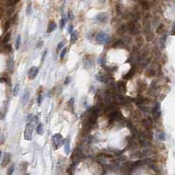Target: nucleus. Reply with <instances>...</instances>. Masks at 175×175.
<instances>
[{
  "label": "nucleus",
  "mask_w": 175,
  "mask_h": 175,
  "mask_svg": "<svg viewBox=\"0 0 175 175\" xmlns=\"http://www.w3.org/2000/svg\"><path fill=\"white\" fill-rule=\"evenodd\" d=\"M110 38L108 34L106 33L105 32H99L95 35V41L98 44L100 45H105L109 41Z\"/></svg>",
  "instance_id": "1"
},
{
  "label": "nucleus",
  "mask_w": 175,
  "mask_h": 175,
  "mask_svg": "<svg viewBox=\"0 0 175 175\" xmlns=\"http://www.w3.org/2000/svg\"><path fill=\"white\" fill-rule=\"evenodd\" d=\"M52 142H53V148L55 150H57L61 147V145L64 143V139L62 135L60 134H55L52 137Z\"/></svg>",
  "instance_id": "2"
},
{
  "label": "nucleus",
  "mask_w": 175,
  "mask_h": 175,
  "mask_svg": "<svg viewBox=\"0 0 175 175\" xmlns=\"http://www.w3.org/2000/svg\"><path fill=\"white\" fill-rule=\"evenodd\" d=\"M127 31L130 32V33H132V34H138L140 32L139 28H138V27L136 25V22H134V21L130 22V23L127 26Z\"/></svg>",
  "instance_id": "3"
},
{
  "label": "nucleus",
  "mask_w": 175,
  "mask_h": 175,
  "mask_svg": "<svg viewBox=\"0 0 175 175\" xmlns=\"http://www.w3.org/2000/svg\"><path fill=\"white\" fill-rule=\"evenodd\" d=\"M38 72H39V69L37 67H32L29 70V71H28V77H29V79L30 80L34 79L36 77V76L38 75Z\"/></svg>",
  "instance_id": "4"
},
{
  "label": "nucleus",
  "mask_w": 175,
  "mask_h": 175,
  "mask_svg": "<svg viewBox=\"0 0 175 175\" xmlns=\"http://www.w3.org/2000/svg\"><path fill=\"white\" fill-rule=\"evenodd\" d=\"M95 19L98 22H101V23H106V22L108 20V16H107V13L106 12H101V13L98 14L97 16L95 17Z\"/></svg>",
  "instance_id": "5"
},
{
  "label": "nucleus",
  "mask_w": 175,
  "mask_h": 175,
  "mask_svg": "<svg viewBox=\"0 0 175 175\" xmlns=\"http://www.w3.org/2000/svg\"><path fill=\"white\" fill-rule=\"evenodd\" d=\"M152 115L155 118H159L160 117V115H161V112H160V105H159V102H157L155 106H154L153 109H152Z\"/></svg>",
  "instance_id": "6"
},
{
  "label": "nucleus",
  "mask_w": 175,
  "mask_h": 175,
  "mask_svg": "<svg viewBox=\"0 0 175 175\" xmlns=\"http://www.w3.org/2000/svg\"><path fill=\"white\" fill-rule=\"evenodd\" d=\"M29 98H30V93L29 91H26L23 94V97H22V104L23 106L27 104V102L29 101Z\"/></svg>",
  "instance_id": "7"
},
{
  "label": "nucleus",
  "mask_w": 175,
  "mask_h": 175,
  "mask_svg": "<svg viewBox=\"0 0 175 175\" xmlns=\"http://www.w3.org/2000/svg\"><path fill=\"white\" fill-rule=\"evenodd\" d=\"M117 89L120 93H125V91H126V85H125V83L122 82V81H119L117 83Z\"/></svg>",
  "instance_id": "8"
},
{
  "label": "nucleus",
  "mask_w": 175,
  "mask_h": 175,
  "mask_svg": "<svg viewBox=\"0 0 175 175\" xmlns=\"http://www.w3.org/2000/svg\"><path fill=\"white\" fill-rule=\"evenodd\" d=\"M135 73H136V68L133 67V68H132L131 70H130V71L126 74V75H124V76H123V79H125V80L129 79L130 77H132L133 76H134Z\"/></svg>",
  "instance_id": "9"
},
{
  "label": "nucleus",
  "mask_w": 175,
  "mask_h": 175,
  "mask_svg": "<svg viewBox=\"0 0 175 175\" xmlns=\"http://www.w3.org/2000/svg\"><path fill=\"white\" fill-rule=\"evenodd\" d=\"M64 152L66 154L70 153V151H71V146H70V138H67V139L64 141Z\"/></svg>",
  "instance_id": "10"
},
{
  "label": "nucleus",
  "mask_w": 175,
  "mask_h": 175,
  "mask_svg": "<svg viewBox=\"0 0 175 175\" xmlns=\"http://www.w3.org/2000/svg\"><path fill=\"white\" fill-rule=\"evenodd\" d=\"M55 27H56V26H55V22L51 21L49 24V26H48V30H47V33H52L53 31H54L55 29Z\"/></svg>",
  "instance_id": "11"
},
{
  "label": "nucleus",
  "mask_w": 175,
  "mask_h": 175,
  "mask_svg": "<svg viewBox=\"0 0 175 175\" xmlns=\"http://www.w3.org/2000/svg\"><path fill=\"white\" fill-rule=\"evenodd\" d=\"M71 34V43H75V42L77 41V38H78V33H77V31H73Z\"/></svg>",
  "instance_id": "12"
},
{
  "label": "nucleus",
  "mask_w": 175,
  "mask_h": 175,
  "mask_svg": "<svg viewBox=\"0 0 175 175\" xmlns=\"http://www.w3.org/2000/svg\"><path fill=\"white\" fill-rule=\"evenodd\" d=\"M10 159H11V155H10V153H5V158H4L3 163H2V166L3 167L5 166L6 164L9 163V161H10Z\"/></svg>",
  "instance_id": "13"
},
{
  "label": "nucleus",
  "mask_w": 175,
  "mask_h": 175,
  "mask_svg": "<svg viewBox=\"0 0 175 175\" xmlns=\"http://www.w3.org/2000/svg\"><path fill=\"white\" fill-rule=\"evenodd\" d=\"M97 78H98V79L102 83H107L108 82V77H107L106 75H103V74H99L98 77H97Z\"/></svg>",
  "instance_id": "14"
},
{
  "label": "nucleus",
  "mask_w": 175,
  "mask_h": 175,
  "mask_svg": "<svg viewBox=\"0 0 175 175\" xmlns=\"http://www.w3.org/2000/svg\"><path fill=\"white\" fill-rule=\"evenodd\" d=\"M125 46V43H124V41L122 40H118L115 44L114 45V48H124Z\"/></svg>",
  "instance_id": "15"
},
{
  "label": "nucleus",
  "mask_w": 175,
  "mask_h": 175,
  "mask_svg": "<svg viewBox=\"0 0 175 175\" xmlns=\"http://www.w3.org/2000/svg\"><path fill=\"white\" fill-rule=\"evenodd\" d=\"M36 131H37V134L39 135L43 134V126L41 123H38V126L36 127Z\"/></svg>",
  "instance_id": "16"
},
{
  "label": "nucleus",
  "mask_w": 175,
  "mask_h": 175,
  "mask_svg": "<svg viewBox=\"0 0 175 175\" xmlns=\"http://www.w3.org/2000/svg\"><path fill=\"white\" fill-rule=\"evenodd\" d=\"M10 39H11V33H7L5 35V37H4V39H3V43L4 44L8 43L9 41H10Z\"/></svg>",
  "instance_id": "17"
},
{
  "label": "nucleus",
  "mask_w": 175,
  "mask_h": 175,
  "mask_svg": "<svg viewBox=\"0 0 175 175\" xmlns=\"http://www.w3.org/2000/svg\"><path fill=\"white\" fill-rule=\"evenodd\" d=\"M140 4H141V5H142L143 10H148V9H149V4H148L147 1H145V0H141Z\"/></svg>",
  "instance_id": "18"
},
{
  "label": "nucleus",
  "mask_w": 175,
  "mask_h": 175,
  "mask_svg": "<svg viewBox=\"0 0 175 175\" xmlns=\"http://www.w3.org/2000/svg\"><path fill=\"white\" fill-rule=\"evenodd\" d=\"M142 125H143L145 128H149V127L151 126V120H149V119H143V120H142Z\"/></svg>",
  "instance_id": "19"
},
{
  "label": "nucleus",
  "mask_w": 175,
  "mask_h": 175,
  "mask_svg": "<svg viewBox=\"0 0 175 175\" xmlns=\"http://www.w3.org/2000/svg\"><path fill=\"white\" fill-rule=\"evenodd\" d=\"M155 74H156V71L152 68H150L147 71V76H149V77H153V76H155Z\"/></svg>",
  "instance_id": "20"
},
{
  "label": "nucleus",
  "mask_w": 175,
  "mask_h": 175,
  "mask_svg": "<svg viewBox=\"0 0 175 175\" xmlns=\"http://www.w3.org/2000/svg\"><path fill=\"white\" fill-rule=\"evenodd\" d=\"M20 42H21V36L19 35L17 37L16 42H15V48H16V49H19V47H20Z\"/></svg>",
  "instance_id": "21"
},
{
  "label": "nucleus",
  "mask_w": 175,
  "mask_h": 175,
  "mask_svg": "<svg viewBox=\"0 0 175 175\" xmlns=\"http://www.w3.org/2000/svg\"><path fill=\"white\" fill-rule=\"evenodd\" d=\"M19 84H17L13 88V91H12V94L13 96H17L18 95V93H19Z\"/></svg>",
  "instance_id": "22"
},
{
  "label": "nucleus",
  "mask_w": 175,
  "mask_h": 175,
  "mask_svg": "<svg viewBox=\"0 0 175 175\" xmlns=\"http://www.w3.org/2000/svg\"><path fill=\"white\" fill-rule=\"evenodd\" d=\"M67 48H65V49H63V50H62V52H61V54H60V58L61 59H63L64 58V56H65V55H66V53H67Z\"/></svg>",
  "instance_id": "23"
},
{
  "label": "nucleus",
  "mask_w": 175,
  "mask_h": 175,
  "mask_svg": "<svg viewBox=\"0 0 175 175\" xmlns=\"http://www.w3.org/2000/svg\"><path fill=\"white\" fill-rule=\"evenodd\" d=\"M65 23H66V19L63 17V19H61V21H60V27L63 29L64 27V26H65Z\"/></svg>",
  "instance_id": "24"
},
{
  "label": "nucleus",
  "mask_w": 175,
  "mask_h": 175,
  "mask_svg": "<svg viewBox=\"0 0 175 175\" xmlns=\"http://www.w3.org/2000/svg\"><path fill=\"white\" fill-rule=\"evenodd\" d=\"M164 25H160L159 26V27L157 29V33H161L163 31H164Z\"/></svg>",
  "instance_id": "25"
},
{
  "label": "nucleus",
  "mask_w": 175,
  "mask_h": 175,
  "mask_svg": "<svg viewBox=\"0 0 175 175\" xmlns=\"http://www.w3.org/2000/svg\"><path fill=\"white\" fill-rule=\"evenodd\" d=\"M5 51L7 53H10L12 51V49H11V45H7V46L5 47Z\"/></svg>",
  "instance_id": "26"
},
{
  "label": "nucleus",
  "mask_w": 175,
  "mask_h": 175,
  "mask_svg": "<svg viewBox=\"0 0 175 175\" xmlns=\"http://www.w3.org/2000/svg\"><path fill=\"white\" fill-rule=\"evenodd\" d=\"M31 11H32V6H31V5H29L27 6V14L28 16L31 14Z\"/></svg>",
  "instance_id": "27"
},
{
  "label": "nucleus",
  "mask_w": 175,
  "mask_h": 175,
  "mask_svg": "<svg viewBox=\"0 0 175 175\" xmlns=\"http://www.w3.org/2000/svg\"><path fill=\"white\" fill-rule=\"evenodd\" d=\"M13 171H14V166L12 165V166L10 168V169L8 170V172H7V175H12V173H13Z\"/></svg>",
  "instance_id": "28"
},
{
  "label": "nucleus",
  "mask_w": 175,
  "mask_h": 175,
  "mask_svg": "<svg viewBox=\"0 0 175 175\" xmlns=\"http://www.w3.org/2000/svg\"><path fill=\"white\" fill-rule=\"evenodd\" d=\"M64 41H62V42H60V43L58 44L57 45V50H60L61 49H63V45H64Z\"/></svg>",
  "instance_id": "29"
},
{
  "label": "nucleus",
  "mask_w": 175,
  "mask_h": 175,
  "mask_svg": "<svg viewBox=\"0 0 175 175\" xmlns=\"http://www.w3.org/2000/svg\"><path fill=\"white\" fill-rule=\"evenodd\" d=\"M72 32H73V26H72V25H70L68 27V33H71Z\"/></svg>",
  "instance_id": "30"
},
{
  "label": "nucleus",
  "mask_w": 175,
  "mask_h": 175,
  "mask_svg": "<svg viewBox=\"0 0 175 175\" xmlns=\"http://www.w3.org/2000/svg\"><path fill=\"white\" fill-rule=\"evenodd\" d=\"M41 101H42V95H41V94H39V96H38V105H41Z\"/></svg>",
  "instance_id": "31"
},
{
  "label": "nucleus",
  "mask_w": 175,
  "mask_h": 175,
  "mask_svg": "<svg viewBox=\"0 0 175 175\" xmlns=\"http://www.w3.org/2000/svg\"><path fill=\"white\" fill-rule=\"evenodd\" d=\"M159 139L160 140H164V133L162 132L161 134L159 135Z\"/></svg>",
  "instance_id": "32"
},
{
  "label": "nucleus",
  "mask_w": 175,
  "mask_h": 175,
  "mask_svg": "<svg viewBox=\"0 0 175 175\" xmlns=\"http://www.w3.org/2000/svg\"><path fill=\"white\" fill-rule=\"evenodd\" d=\"M47 52H48L47 50H45V51L43 52V55H42V58H41V62H43V61H44V58H45V56H46Z\"/></svg>",
  "instance_id": "33"
},
{
  "label": "nucleus",
  "mask_w": 175,
  "mask_h": 175,
  "mask_svg": "<svg viewBox=\"0 0 175 175\" xmlns=\"http://www.w3.org/2000/svg\"><path fill=\"white\" fill-rule=\"evenodd\" d=\"M9 27H10V21H8L5 24V30H7V29H8Z\"/></svg>",
  "instance_id": "34"
},
{
  "label": "nucleus",
  "mask_w": 175,
  "mask_h": 175,
  "mask_svg": "<svg viewBox=\"0 0 175 175\" xmlns=\"http://www.w3.org/2000/svg\"><path fill=\"white\" fill-rule=\"evenodd\" d=\"M172 35H174L175 34V23L173 24V27H172Z\"/></svg>",
  "instance_id": "35"
},
{
  "label": "nucleus",
  "mask_w": 175,
  "mask_h": 175,
  "mask_svg": "<svg viewBox=\"0 0 175 175\" xmlns=\"http://www.w3.org/2000/svg\"><path fill=\"white\" fill-rule=\"evenodd\" d=\"M70 83V77H66V79H65V85H67V84H69Z\"/></svg>",
  "instance_id": "36"
},
{
  "label": "nucleus",
  "mask_w": 175,
  "mask_h": 175,
  "mask_svg": "<svg viewBox=\"0 0 175 175\" xmlns=\"http://www.w3.org/2000/svg\"><path fill=\"white\" fill-rule=\"evenodd\" d=\"M68 19H72V14H71V12H70V13H69Z\"/></svg>",
  "instance_id": "37"
},
{
  "label": "nucleus",
  "mask_w": 175,
  "mask_h": 175,
  "mask_svg": "<svg viewBox=\"0 0 175 175\" xmlns=\"http://www.w3.org/2000/svg\"><path fill=\"white\" fill-rule=\"evenodd\" d=\"M1 154H2V152H1V151H0V158H1Z\"/></svg>",
  "instance_id": "38"
},
{
  "label": "nucleus",
  "mask_w": 175,
  "mask_h": 175,
  "mask_svg": "<svg viewBox=\"0 0 175 175\" xmlns=\"http://www.w3.org/2000/svg\"><path fill=\"white\" fill-rule=\"evenodd\" d=\"M25 175H30V174H29V173H26Z\"/></svg>",
  "instance_id": "39"
}]
</instances>
